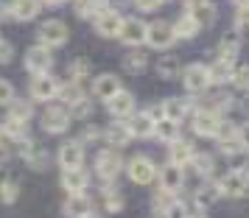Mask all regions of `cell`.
Listing matches in <instances>:
<instances>
[{
    "instance_id": "6da1fadb",
    "label": "cell",
    "mask_w": 249,
    "mask_h": 218,
    "mask_svg": "<svg viewBox=\"0 0 249 218\" xmlns=\"http://www.w3.org/2000/svg\"><path fill=\"white\" fill-rule=\"evenodd\" d=\"M218 184V193L232 196V199H241V196L249 193V168H238V171H230Z\"/></svg>"
},
{
    "instance_id": "7a4b0ae2",
    "label": "cell",
    "mask_w": 249,
    "mask_h": 218,
    "mask_svg": "<svg viewBox=\"0 0 249 218\" xmlns=\"http://www.w3.org/2000/svg\"><path fill=\"white\" fill-rule=\"evenodd\" d=\"M25 67L31 70L34 76H48L53 67V56H51V48L45 45H34L25 50Z\"/></svg>"
},
{
    "instance_id": "3957f363",
    "label": "cell",
    "mask_w": 249,
    "mask_h": 218,
    "mask_svg": "<svg viewBox=\"0 0 249 218\" xmlns=\"http://www.w3.org/2000/svg\"><path fill=\"white\" fill-rule=\"evenodd\" d=\"M146 42L151 48H157V50H165L177 42V36H174V25L165 23V20H157V23H151L146 28Z\"/></svg>"
},
{
    "instance_id": "277c9868",
    "label": "cell",
    "mask_w": 249,
    "mask_h": 218,
    "mask_svg": "<svg viewBox=\"0 0 249 218\" xmlns=\"http://www.w3.org/2000/svg\"><path fill=\"white\" fill-rule=\"evenodd\" d=\"M68 25L62 23V20H48V23L39 25V45H45V48H59V45H65L68 42Z\"/></svg>"
},
{
    "instance_id": "5b68a950",
    "label": "cell",
    "mask_w": 249,
    "mask_h": 218,
    "mask_svg": "<svg viewBox=\"0 0 249 218\" xmlns=\"http://www.w3.org/2000/svg\"><path fill=\"white\" fill-rule=\"evenodd\" d=\"M95 171H98V176H104V179H115L118 173L124 171V157L115 149L98 151V157H95Z\"/></svg>"
},
{
    "instance_id": "8992f818",
    "label": "cell",
    "mask_w": 249,
    "mask_h": 218,
    "mask_svg": "<svg viewBox=\"0 0 249 218\" xmlns=\"http://www.w3.org/2000/svg\"><path fill=\"white\" fill-rule=\"evenodd\" d=\"M182 84H185V90L188 92H204L210 87V76H207V67L204 65H188V67L182 70Z\"/></svg>"
},
{
    "instance_id": "52a82bcc",
    "label": "cell",
    "mask_w": 249,
    "mask_h": 218,
    "mask_svg": "<svg viewBox=\"0 0 249 218\" xmlns=\"http://www.w3.org/2000/svg\"><path fill=\"white\" fill-rule=\"evenodd\" d=\"M126 171H129V179L135 184H148L154 176H157V168H154V162L148 160V157H135V160H129L126 165Z\"/></svg>"
},
{
    "instance_id": "ba28073f",
    "label": "cell",
    "mask_w": 249,
    "mask_h": 218,
    "mask_svg": "<svg viewBox=\"0 0 249 218\" xmlns=\"http://www.w3.org/2000/svg\"><path fill=\"white\" fill-rule=\"evenodd\" d=\"M70 126V112L65 106H48L45 115H42V129L51 132V134H62V132H68Z\"/></svg>"
},
{
    "instance_id": "9c48e42d",
    "label": "cell",
    "mask_w": 249,
    "mask_h": 218,
    "mask_svg": "<svg viewBox=\"0 0 249 218\" xmlns=\"http://www.w3.org/2000/svg\"><path fill=\"white\" fill-rule=\"evenodd\" d=\"M121 25H124V17L121 12H115V9H104L98 17H95V31L107 39H112V36L121 34Z\"/></svg>"
},
{
    "instance_id": "30bf717a",
    "label": "cell",
    "mask_w": 249,
    "mask_h": 218,
    "mask_svg": "<svg viewBox=\"0 0 249 218\" xmlns=\"http://www.w3.org/2000/svg\"><path fill=\"white\" fill-rule=\"evenodd\" d=\"M146 28L148 25L143 23V20H135V17H129V20H124V25H121V34H118V39L121 42H126V45H143L146 42Z\"/></svg>"
},
{
    "instance_id": "8fae6325",
    "label": "cell",
    "mask_w": 249,
    "mask_h": 218,
    "mask_svg": "<svg viewBox=\"0 0 249 218\" xmlns=\"http://www.w3.org/2000/svg\"><path fill=\"white\" fill-rule=\"evenodd\" d=\"M185 14L193 17L199 25H210L215 20V6L210 0H185Z\"/></svg>"
},
{
    "instance_id": "7c38bea8",
    "label": "cell",
    "mask_w": 249,
    "mask_h": 218,
    "mask_svg": "<svg viewBox=\"0 0 249 218\" xmlns=\"http://www.w3.org/2000/svg\"><path fill=\"white\" fill-rule=\"evenodd\" d=\"M81 162H84V149L79 140H70L59 149V165L65 171H76V168H81Z\"/></svg>"
},
{
    "instance_id": "4fadbf2b",
    "label": "cell",
    "mask_w": 249,
    "mask_h": 218,
    "mask_svg": "<svg viewBox=\"0 0 249 218\" xmlns=\"http://www.w3.org/2000/svg\"><path fill=\"white\" fill-rule=\"evenodd\" d=\"M218 126H221V115H215V112L199 109V112L193 115V132L202 134V137H215Z\"/></svg>"
},
{
    "instance_id": "5bb4252c",
    "label": "cell",
    "mask_w": 249,
    "mask_h": 218,
    "mask_svg": "<svg viewBox=\"0 0 249 218\" xmlns=\"http://www.w3.org/2000/svg\"><path fill=\"white\" fill-rule=\"evenodd\" d=\"M107 109H109V115L112 117L135 115V95H132L129 90H121L118 95H112V98L107 101Z\"/></svg>"
},
{
    "instance_id": "9a60e30c",
    "label": "cell",
    "mask_w": 249,
    "mask_h": 218,
    "mask_svg": "<svg viewBox=\"0 0 249 218\" xmlns=\"http://www.w3.org/2000/svg\"><path fill=\"white\" fill-rule=\"evenodd\" d=\"M160 184H162V193H179L182 184H185V171L168 162L165 168H160Z\"/></svg>"
},
{
    "instance_id": "2e32d148",
    "label": "cell",
    "mask_w": 249,
    "mask_h": 218,
    "mask_svg": "<svg viewBox=\"0 0 249 218\" xmlns=\"http://www.w3.org/2000/svg\"><path fill=\"white\" fill-rule=\"evenodd\" d=\"M31 95H34L36 101H51V98H56L59 95V81L48 73V76H34L31 81Z\"/></svg>"
},
{
    "instance_id": "e0dca14e",
    "label": "cell",
    "mask_w": 249,
    "mask_h": 218,
    "mask_svg": "<svg viewBox=\"0 0 249 218\" xmlns=\"http://www.w3.org/2000/svg\"><path fill=\"white\" fill-rule=\"evenodd\" d=\"M121 90H124V87H121V79L112 76V73H101L98 79L92 81V92H95V98H101V101H109V98L118 95Z\"/></svg>"
},
{
    "instance_id": "ac0fdd59",
    "label": "cell",
    "mask_w": 249,
    "mask_h": 218,
    "mask_svg": "<svg viewBox=\"0 0 249 218\" xmlns=\"http://www.w3.org/2000/svg\"><path fill=\"white\" fill-rule=\"evenodd\" d=\"M154 126H157V120L148 115V112H137V115H132V120L126 123V129H129L132 137H143V140L154 134Z\"/></svg>"
},
{
    "instance_id": "d6986e66",
    "label": "cell",
    "mask_w": 249,
    "mask_h": 218,
    "mask_svg": "<svg viewBox=\"0 0 249 218\" xmlns=\"http://www.w3.org/2000/svg\"><path fill=\"white\" fill-rule=\"evenodd\" d=\"M65 216L68 218H87L92 216V201L84 193H73L65 201Z\"/></svg>"
},
{
    "instance_id": "ffe728a7",
    "label": "cell",
    "mask_w": 249,
    "mask_h": 218,
    "mask_svg": "<svg viewBox=\"0 0 249 218\" xmlns=\"http://www.w3.org/2000/svg\"><path fill=\"white\" fill-rule=\"evenodd\" d=\"M39 0H12L9 3V14H12L14 20H34L36 14H39Z\"/></svg>"
},
{
    "instance_id": "44dd1931",
    "label": "cell",
    "mask_w": 249,
    "mask_h": 218,
    "mask_svg": "<svg viewBox=\"0 0 249 218\" xmlns=\"http://www.w3.org/2000/svg\"><path fill=\"white\" fill-rule=\"evenodd\" d=\"M171 165H177V168H185V165H188V162L193 160V157H196V151H193V146L191 143H188V140H174V143H171Z\"/></svg>"
},
{
    "instance_id": "7402d4cb",
    "label": "cell",
    "mask_w": 249,
    "mask_h": 218,
    "mask_svg": "<svg viewBox=\"0 0 249 218\" xmlns=\"http://www.w3.org/2000/svg\"><path fill=\"white\" fill-rule=\"evenodd\" d=\"M87 184H90V176L81 171V168H76V171H62V187H65L70 196L73 193H84Z\"/></svg>"
},
{
    "instance_id": "603a6c76",
    "label": "cell",
    "mask_w": 249,
    "mask_h": 218,
    "mask_svg": "<svg viewBox=\"0 0 249 218\" xmlns=\"http://www.w3.org/2000/svg\"><path fill=\"white\" fill-rule=\"evenodd\" d=\"M232 73H235V65H232V62H221V59H215L213 65L207 67L210 84H224V81H232Z\"/></svg>"
},
{
    "instance_id": "cb8c5ba5",
    "label": "cell",
    "mask_w": 249,
    "mask_h": 218,
    "mask_svg": "<svg viewBox=\"0 0 249 218\" xmlns=\"http://www.w3.org/2000/svg\"><path fill=\"white\" fill-rule=\"evenodd\" d=\"M238 50H241V39H238V34H227L224 39H221V45H218V59L235 65Z\"/></svg>"
},
{
    "instance_id": "d4e9b609",
    "label": "cell",
    "mask_w": 249,
    "mask_h": 218,
    "mask_svg": "<svg viewBox=\"0 0 249 218\" xmlns=\"http://www.w3.org/2000/svg\"><path fill=\"white\" fill-rule=\"evenodd\" d=\"M132 140V134H129V129H126V123H112V126L107 129V143L112 146L115 151L124 149L126 143Z\"/></svg>"
},
{
    "instance_id": "484cf974",
    "label": "cell",
    "mask_w": 249,
    "mask_h": 218,
    "mask_svg": "<svg viewBox=\"0 0 249 218\" xmlns=\"http://www.w3.org/2000/svg\"><path fill=\"white\" fill-rule=\"evenodd\" d=\"M199 28H202V25L196 23L193 17H188V14H182L179 20L174 23V36H182V39H193V36L199 34Z\"/></svg>"
},
{
    "instance_id": "4316f807",
    "label": "cell",
    "mask_w": 249,
    "mask_h": 218,
    "mask_svg": "<svg viewBox=\"0 0 249 218\" xmlns=\"http://www.w3.org/2000/svg\"><path fill=\"white\" fill-rule=\"evenodd\" d=\"M154 134H157L162 143H174V140H179V123H174V120H157V126H154Z\"/></svg>"
},
{
    "instance_id": "83f0119b",
    "label": "cell",
    "mask_w": 249,
    "mask_h": 218,
    "mask_svg": "<svg viewBox=\"0 0 249 218\" xmlns=\"http://www.w3.org/2000/svg\"><path fill=\"white\" fill-rule=\"evenodd\" d=\"M160 109H162V117H165V120L179 123L182 117H185V109H188V106H185V101H179V98H168Z\"/></svg>"
},
{
    "instance_id": "f1b7e54d",
    "label": "cell",
    "mask_w": 249,
    "mask_h": 218,
    "mask_svg": "<svg viewBox=\"0 0 249 218\" xmlns=\"http://www.w3.org/2000/svg\"><path fill=\"white\" fill-rule=\"evenodd\" d=\"M218 196H221V193H218V184H215V182H204L202 187L196 190V204H199V210L210 207Z\"/></svg>"
},
{
    "instance_id": "f546056e",
    "label": "cell",
    "mask_w": 249,
    "mask_h": 218,
    "mask_svg": "<svg viewBox=\"0 0 249 218\" xmlns=\"http://www.w3.org/2000/svg\"><path fill=\"white\" fill-rule=\"evenodd\" d=\"M59 98H62V103H68V106L79 103L81 98H84L81 84H79V81H70V84H65V87H59Z\"/></svg>"
},
{
    "instance_id": "4dcf8cb0",
    "label": "cell",
    "mask_w": 249,
    "mask_h": 218,
    "mask_svg": "<svg viewBox=\"0 0 249 218\" xmlns=\"http://www.w3.org/2000/svg\"><path fill=\"white\" fill-rule=\"evenodd\" d=\"M31 115H34V106H31L28 101H12V103H9V117H12V120L25 123Z\"/></svg>"
},
{
    "instance_id": "1f68e13d",
    "label": "cell",
    "mask_w": 249,
    "mask_h": 218,
    "mask_svg": "<svg viewBox=\"0 0 249 218\" xmlns=\"http://www.w3.org/2000/svg\"><path fill=\"white\" fill-rule=\"evenodd\" d=\"M107 6H104V0H76V12L79 17H98Z\"/></svg>"
},
{
    "instance_id": "d6a6232c",
    "label": "cell",
    "mask_w": 249,
    "mask_h": 218,
    "mask_svg": "<svg viewBox=\"0 0 249 218\" xmlns=\"http://www.w3.org/2000/svg\"><path fill=\"white\" fill-rule=\"evenodd\" d=\"M191 162H193V168H196V173H199V176H204V179H210V176H213L215 162H213V157H210V154H202V157L196 154Z\"/></svg>"
},
{
    "instance_id": "836d02e7",
    "label": "cell",
    "mask_w": 249,
    "mask_h": 218,
    "mask_svg": "<svg viewBox=\"0 0 249 218\" xmlns=\"http://www.w3.org/2000/svg\"><path fill=\"white\" fill-rule=\"evenodd\" d=\"M157 73L160 76H165V79H174V76H179V59L177 56H165L157 62Z\"/></svg>"
},
{
    "instance_id": "e575fe53",
    "label": "cell",
    "mask_w": 249,
    "mask_h": 218,
    "mask_svg": "<svg viewBox=\"0 0 249 218\" xmlns=\"http://www.w3.org/2000/svg\"><path fill=\"white\" fill-rule=\"evenodd\" d=\"M215 137H218L221 146H224V143H238V126L235 123H230V120H221V126H218V132H215Z\"/></svg>"
},
{
    "instance_id": "d590c367",
    "label": "cell",
    "mask_w": 249,
    "mask_h": 218,
    "mask_svg": "<svg viewBox=\"0 0 249 218\" xmlns=\"http://www.w3.org/2000/svg\"><path fill=\"white\" fill-rule=\"evenodd\" d=\"M25 160H28V165L34 168V171H42V168H48V151H42V149H31L28 154H25Z\"/></svg>"
},
{
    "instance_id": "8d00e7d4",
    "label": "cell",
    "mask_w": 249,
    "mask_h": 218,
    "mask_svg": "<svg viewBox=\"0 0 249 218\" xmlns=\"http://www.w3.org/2000/svg\"><path fill=\"white\" fill-rule=\"evenodd\" d=\"M3 132H6V134H9L12 140H17V143L28 140V137H25V123H20V120H12V117L3 123Z\"/></svg>"
},
{
    "instance_id": "74e56055",
    "label": "cell",
    "mask_w": 249,
    "mask_h": 218,
    "mask_svg": "<svg viewBox=\"0 0 249 218\" xmlns=\"http://www.w3.org/2000/svg\"><path fill=\"white\" fill-rule=\"evenodd\" d=\"M17 193H20V184L14 182V179L0 182V199H3L6 204H14V201H17Z\"/></svg>"
},
{
    "instance_id": "f35d334b",
    "label": "cell",
    "mask_w": 249,
    "mask_h": 218,
    "mask_svg": "<svg viewBox=\"0 0 249 218\" xmlns=\"http://www.w3.org/2000/svg\"><path fill=\"white\" fill-rule=\"evenodd\" d=\"M148 65V59L143 56V53H129V56L124 59V67L129 70V73H143Z\"/></svg>"
},
{
    "instance_id": "ab89813d",
    "label": "cell",
    "mask_w": 249,
    "mask_h": 218,
    "mask_svg": "<svg viewBox=\"0 0 249 218\" xmlns=\"http://www.w3.org/2000/svg\"><path fill=\"white\" fill-rule=\"evenodd\" d=\"M104 204H107V210H109V213H118V210H124V196L118 193V190H109V187H107V190H104Z\"/></svg>"
},
{
    "instance_id": "60d3db41",
    "label": "cell",
    "mask_w": 249,
    "mask_h": 218,
    "mask_svg": "<svg viewBox=\"0 0 249 218\" xmlns=\"http://www.w3.org/2000/svg\"><path fill=\"white\" fill-rule=\"evenodd\" d=\"M232 81H235L238 90H247V92H249V65H241V67H235V73H232Z\"/></svg>"
},
{
    "instance_id": "b9f144b4",
    "label": "cell",
    "mask_w": 249,
    "mask_h": 218,
    "mask_svg": "<svg viewBox=\"0 0 249 218\" xmlns=\"http://www.w3.org/2000/svg\"><path fill=\"white\" fill-rule=\"evenodd\" d=\"M87 73H90V62H87V59H76V62H73V67H70L73 81H81Z\"/></svg>"
},
{
    "instance_id": "7bdbcfd3",
    "label": "cell",
    "mask_w": 249,
    "mask_h": 218,
    "mask_svg": "<svg viewBox=\"0 0 249 218\" xmlns=\"http://www.w3.org/2000/svg\"><path fill=\"white\" fill-rule=\"evenodd\" d=\"M12 101H14V87H12V81L0 79V103H3V106H9Z\"/></svg>"
},
{
    "instance_id": "ee69618b",
    "label": "cell",
    "mask_w": 249,
    "mask_h": 218,
    "mask_svg": "<svg viewBox=\"0 0 249 218\" xmlns=\"http://www.w3.org/2000/svg\"><path fill=\"white\" fill-rule=\"evenodd\" d=\"M70 115H73V117H87V115H92V103H87V98H81L79 103H73V106H70Z\"/></svg>"
},
{
    "instance_id": "f6af8a7d",
    "label": "cell",
    "mask_w": 249,
    "mask_h": 218,
    "mask_svg": "<svg viewBox=\"0 0 249 218\" xmlns=\"http://www.w3.org/2000/svg\"><path fill=\"white\" fill-rule=\"evenodd\" d=\"M135 6L137 9H140V12H157L160 6H162V3H160V0H135Z\"/></svg>"
},
{
    "instance_id": "bcb514c9",
    "label": "cell",
    "mask_w": 249,
    "mask_h": 218,
    "mask_svg": "<svg viewBox=\"0 0 249 218\" xmlns=\"http://www.w3.org/2000/svg\"><path fill=\"white\" fill-rule=\"evenodd\" d=\"M14 56V48L6 42V39H0V65H6V62H12Z\"/></svg>"
},
{
    "instance_id": "7dc6e473",
    "label": "cell",
    "mask_w": 249,
    "mask_h": 218,
    "mask_svg": "<svg viewBox=\"0 0 249 218\" xmlns=\"http://www.w3.org/2000/svg\"><path fill=\"white\" fill-rule=\"evenodd\" d=\"M238 146L249 151V123H244V126H238Z\"/></svg>"
},
{
    "instance_id": "c3c4849f",
    "label": "cell",
    "mask_w": 249,
    "mask_h": 218,
    "mask_svg": "<svg viewBox=\"0 0 249 218\" xmlns=\"http://www.w3.org/2000/svg\"><path fill=\"white\" fill-rule=\"evenodd\" d=\"M235 23L241 25V28H249V6H241V9H238Z\"/></svg>"
},
{
    "instance_id": "681fc988",
    "label": "cell",
    "mask_w": 249,
    "mask_h": 218,
    "mask_svg": "<svg viewBox=\"0 0 249 218\" xmlns=\"http://www.w3.org/2000/svg\"><path fill=\"white\" fill-rule=\"evenodd\" d=\"M6 162H9V149H3V146H0V168H3Z\"/></svg>"
},
{
    "instance_id": "f907efd6",
    "label": "cell",
    "mask_w": 249,
    "mask_h": 218,
    "mask_svg": "<svg viewBox=\"0 0 249 218\" xmlns=\"http://www.w3.org/2000/svg\"><path fill=\"white\" fill-rule=\"evenodd\" d=\"M98 134H101V132H98V129H87V132H84V137H87V140H95V137H98Z\"/></svg>"
},
{
    "instance_id": "816d5d0a",
    "label": "cell",
    "mask_w": 249,
    "mask_h": 218,
    "mask_svg": "<svg viewBox=\"0 0 249 218\" xmlns=\"http://www.w3.org/2000/svg\"><path fill=\"white\" fill-rule=\"evenodd\" d=\"M39 3H48V6H62V3H68V0H39Z\"/></svg>"
},
{
    "instance_id": "f5cc1de1",
    "label": "cell",
    "mask_w": 249,
    "mask_h": 218,
    "mask_svg": "<svg viewBox=\"0 0 249 218\" xmlns=\"http://www.w3.org/2000/svg\"><path fill=\"white\" fill-rule=\"evenodd\" d=\"M185 218H207V216H204L202 210H196V213H188V216H185Z\"/></svg>"
},
{
    "instance_id": "db71d44e",
    "label": "cell",
    "mask_w": 249,
    "mask_h": 218,
    "mask_svg": "<svg viewBox=\"0 0 249 218\" xmlns=\"http://www.w3.org/2000/svg\"><path fill=\"white\" fill-rule=\"evenodd\" d=\"M232 3H235L238 9H241V6H249V0H232Z\"/></svg>"
},
{
    "instance_id": "11a10c76",
    "label": "cell",
    "mask_w": 249,
    "mask_h": 218,
    "mask_svg": "<svg viewBox=\"0 0 249 218\" xmlns=\"http://www.w3.org/2000/svg\"><path fill=\"white\" fill-rule=\"evenodd\" d=\"M87 218H101V216H87Z\"/></svg>"
},
{
    "instance_id": "9f6ffc18",
    "label": "cell",
    "mask_w": 249,
    "mask_h": 218,
    "mask_svg": "<svg viewBox=\"0 0 249 218\" xmlns=\"http://www.w3.org/2000/svg\"><path fill=\"white\" fill-rule=\"evenodd\" d=\"M160 3H168V0H160Z\"/></svg>"
}]
</instances>
